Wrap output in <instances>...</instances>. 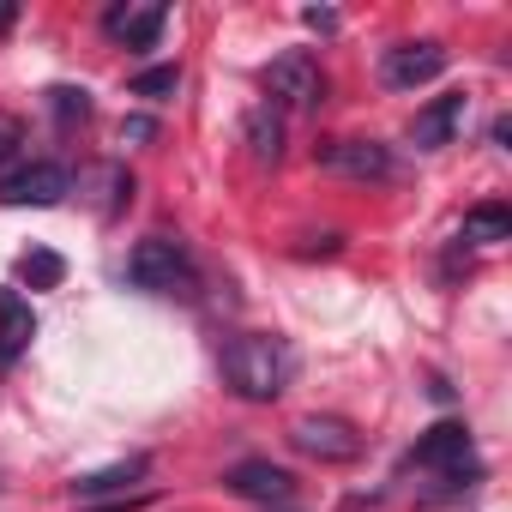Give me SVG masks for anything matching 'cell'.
<instances>
[{
	"mask_svg": "<svg viewBox=\"0 0 512 512\" xmlns=\"http://www.w3.org/2000/svg\"><path fill=\"white\" fill-rule=\"evenodd\" d=\"M290 374H296V356H290V344L272 338V332H241V338L223 344V380H229V392L247 398V404L284 398Z\"/></svg>",
	"mask_w": 512,
	"mask_h": 512,
	"instance_id": "6da1fadb",
	"label": "cell"
},
{
	"mask_svg": "<svg viewBox=\"0 0 512 512\" xmlns=\"http://www.w3.org/2000/svg\"><path fill=\"white\" fill-rule=\"evenodd\" d=\"M410 464L434 482V488H428V500L458 494V488H470V482L482 476V464H476V446H470V428H464V422H434V428L416 440Z\"/></svg>",
	"mask_w": 512,
	"mask_h": 512,
	"instance_id": "7a4b0ae2",
	"label": "cell"
},
{
	"mask_svg": "<svg viewBox=\"0 0 512 512\" xmlns=\"http://www.w3.org/2000/svg\"><path fill=\"white\" fill-rule=\"evenodd\" d=\"M127 284H133V290H151V296H187V290H193V260H187V247L169 241V235H145V241L127 253Z\"/></svg>",
	"mask_w": 512,
	"mask_h": 512,
	"instance_id": "3957f363",
	"label": "cell"
},
{
	"mask_svg": "<svg viewBox=\"0 0 512 512\" xmlns=\"http://www.w3.org/2000/svg\"><path fill=\"white\" fill-rule=\"evenodd\" d=\"M266 85H272V109H320L326 103V73H320V61L308 49L278 55Z\"/></svg>",
	"mask_w": 512,
	"mask_h": 512,
	"instance_id": "277c9868",
	"label": "cell"
},
{
	"mask_svg": "<svg viewBox=\"0 0 512 512\" xmlns=\"http://www.w3.org/2000/svg\"><path fill=\"white\" fill-rule=\"evenodd\" d=\"M314 163L326 175H344V181H392L398 175V157L380 139H326L314 151Z\"/></svg>",
	"mask_w": 512,
	"mask_h": 512,
	"instance_id": "5b68a950",
	"label": "cell"
},
{
	"mask_svg": "<svg viewBox=\"0 0 512 512\" xmlns=\"http://www.w3.org/2000/svg\"><path fill=\"white\" fill-rule=\"evenodd\" d=\"M290 446L302 458H314V464H350V458H362V434L344 416H302L290 428Z\"/></svg>",
	"mask_w": 512,
	"mask_h": 512,
	"instance_id": "8992f818",
	"label": "cell"
},
{
	"mask_svg": "<svg viewBox=\"0 0 512 512\" xmlns=\"http://www.w3.org/2000/svg\"><path fill=\"white\" fill-rule=\"evenodd\" d=\"M446 73V49L440 43H398L380 55V85L386 91H422Z\"/></svg>",
	"mask_w": 512,
	"mask_h": 512,
	"instance_id": "52a82bcc",
	"label": "cell"
},
{
	"mask_svg": "<svg viewBox=\"0 0 512 512\" xmlns=\"http://www.w3.org/2000/svg\"><path fill=\"white\" fill-rule=\"evenodd\" d=\"M73 193V175L61 169V163H19V169H7L0 175V199L7 205H61Z\"/></svg>",
	"mask_w": 512,
	"mask_h": 512,
	"instance_id": "ba28073f",
	"label": "cell"
},
{
	"mask_svg": "<svg viewBox=\"0 0 512 512\" xmlns=\"http://www.w3.org/2000/svg\"><path fill=\"white\" fill-rule=\"evenodd\" d=\"M464 121H470V97H464V91H446V97H434L428 109H416L410 139H416V151H440V145H452V139L464 133Z\"/></svg>",
	"mask_w": 512,
	"mask_h": 512,
	"instance_id": "9c48e42d",
	"label": "cell"
},
{
	"mask_svg": "<svg viewBox=\"0 0 512 512\" xmlns=\"http://www.w3.org/2000/svg\"><path fill=\"white\" fill-rule=\"evenodd\" d=\"M223 482H229L241 500H260V506H284V500L296 494V476H290L284 464H272V458H241Z\"/></svg>",
	"mask_w": 512,
	"mask_h": 512,
	"instance_id": "30bf717a",
	"label": "cell"
},
{
	"mask_svg": "<svg viewBox=\"0 0 512 512\" xmlns=\"http://www.w3.org/2000/svg\"><path fill=\"white\" fill-rule=\"evenodd\" d=\"M163 7H151V0H127V7H109L103 13V31L115 37V43H127V49H157V37H163Z\"/></svg>",
	"mask_w": 512,
	"mask_h": 512,
	"instance_id": "8fae6325",
	"label": "cell"
},
{
	"mask_svg": "<svg viewBox=\"0 0 512 512\" xmlns=\"http://www.w3.org/2000/svg\"><path fill=\"white\" fill-rule=\"evenodd\" d=\"M37 338V314L19 290H0V368H13Z\"/></svg>",
	"mask_w": 512,
	"mask_h": 512,
	"instance_id": "7c38bea8",
	"label": "cell"
},
{
	"mask_svg": "<svg viewBox=\"0 0 512 512\" xmlns=\"http://www.w3.org/2000/svg\"><path fill=\"white\" fill-rule=\"evenodd\" d=\"M241 139H247V151L260 157V163H278V157H284V109H272V103L247 109V121H241Z\"/></svg>",
	"mask_w": 512,
	"mask_h": 512,
	"instance_id": "4fadbf2b",
	"label": "cell"
},
{
	"mask_svg": "<svg viewBox=\"0 0 512 512\" xmlns=\"http://www.w3.org/2000/svg\"><path fill=\"white\" fill-rule=\"evenodd\" d=\"M145 470H151V458H121V464H103V470H91V476H79V482H73V494H79V500H103V494H127L133 482H145Z\"/></svg>",
	"mask_w": 512,
	"mask_h": 512,
	"instance_id": "5bb4252c",
	"label": "cell"
},
{
	"mask_svg": "<svg viewBox=\"0 0 512 512\" xmlns=\"http://www.w3.org/2000/svg\"><path fill=\"white\" fill-rule=\"evenodd\" d=\"M506 235H512V211H506L500 199H488V205H470V211H464V241L494 247V241H506Z\"/></svg>",
	"mask_w": 512,
	"mask_h": 512,
	"instance_id": "9a60e30c",
	"label": "cell"
},
{
	"mask_svg": "<svg viewBox=\"0 0 512 512\" xmlns=\"http://www.w3.org/2000/svg\"><path fill=\"white\" fill-rule=\"evenodd\" d=\"M19 278H25L31 290H55V284L67 278V266H61V253H49V247H31L25 260H19Z\"/></svg>",
	"mask_w": 512,
	"mask_h": 512,
	"instance_id": "2e32d148",
	"label": "cell"
},
{
	"mask_svg": "<svg viewBox=\"0 0 512 512\" xmlns=\"http://www.w3.org/2000/svg\"><path fill=\"white\" fill-rule=\"evenodd\" d=\"M181 91V67H151V73H133V97H145V103H163V97H175Z\"/></svg>",
	"mask_w": 512,
	"mask_h": 512,
	"instance_id": "e0dca14e",
	"label": "cell"
},
{
	"mask_svg": "<svg viewBox=\"0 0 512 512\" xmlns=\"http://www.w3.org/2000/svg\"><path fill=\"white\" fill-rule=\"evenodd\" d=\"M97 187H103V217H115V211L133 199V175H127L121 163H103V169H97Z\"/></svg>",
	"mask_w": 512,
	"mask_h": 512,
	"instance_id": "ac0fdd59",
	"label": "cell"
},
{
	"mask_svg": "<svg viewBox=\"0 0 512 512\" xmlns=\"http://www.w3.org/2000/svg\"><path fill=\"white\" fill-rule=\"evenodd\" d=\"M49 109H55L61 127H73V121L91 115V97H85V85H55V91H49Z\"/></svg>",
	"mask_w": 512,
	"mask_h": 512,
	"instance_id": "d6986e66",
	"label": "cell"
},
{
	"mask_svg": "<svg viewBox=\"0 0 512 512\" xmlns=\"http://www.w3.org/2000/svg\"><path fill=\"white\" fill-rule=\"evenodd\" d=\"M25 163V121L19 115H0V175Z\"/></svg>",
	"mask_w": 512,
	"mask_h": 512,
	"instance_id": "ffe728a7",
	"label": "cell"
},
{
	"mask_svg": "<svg viewBox=\"0 0 512 512\" xmlns=\"http://www.w3.org/2000/svg\"><path fill=\"white\" fill-rule=\"evenodd\" d=\"M151 133H157V127H151L145 115H133V121H121V139H133V145H145Z\"/></svg>",
	"mask_w": 512,
	"mask_h": 512,
	"instance_id": "44dd1931",
	"label": "cell"
},
{
	"mask_svg": "<svg viewBox=\"0 0 512 512\" xmlns=\"http://www.w3.org/2000/svg\"><path fill=\"white\" fill-rule=\"evenodd\" d=\"M302 19H308V25H314V31H338V13H320V7H308V13H302Z\"/></svg>",
	"mask_w": 512,
	"mask_h": 512,
	"instance_id": "7402d4cb",
	"label": "cell"
}]
</instances>
